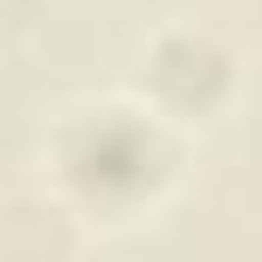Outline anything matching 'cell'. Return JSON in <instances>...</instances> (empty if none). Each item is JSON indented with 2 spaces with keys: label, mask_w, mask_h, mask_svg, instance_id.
<instances>
[{
  "label": "cell",
  "mask_w": 262,
  "mask_h": 262,
  "mask_svg": "<svg viewBox=\"0 0 262 262\" xmlns=\"http://www.w3.org/2000/svg\"><path fill=\"white\" fill-rule=\"evenodd\" d=\"M49 159H55V177L67 183V195L104 220H128L140 207H152L177 171V146L165 122L134 104L73 110L55 128Z\"/></svg>",
  "instance_id": "6da1fadb"
},
{
  "label": "cell",
  "mask_w": 262,
  "mask_h": 262,
  "mask_svg": "<svg viewBox=\"0 0 262 262\" xmlns=\"http://www.w3.org/2000/svg\"><path fill=\"white\" fill-rule=\"evenodd\" d=\"M140 79H146L159 116L189 122V116H213V110H226V98H232V85H238V61H232V49H226L213 31L177 25V31L152 37V49H146V73H140Z\"/></svg>",
  "instance_id": "7a4b0ae2"
}]
</instances>
